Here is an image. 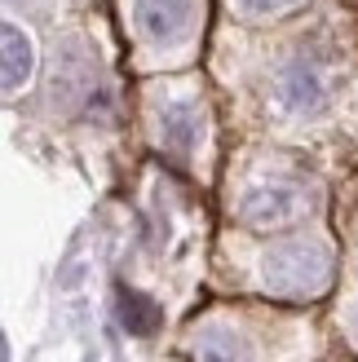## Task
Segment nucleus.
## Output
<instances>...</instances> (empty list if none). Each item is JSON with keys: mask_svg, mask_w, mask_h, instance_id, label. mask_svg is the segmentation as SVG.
<instances>
[{"mask_svg": "<svg viewBox=\"0 0 358 362\" xmlns=\"http://www.w3.org/2000/svg\"><path fill=\"white\" fill-rule=\"evenodd\" d=\"M261 287L283 300H314L332 287V252L318 239H292L261 257Z\"/></svg>", "mask_w": 358, "mask_h": 362, "instance_id": "f257e3e1", "label": "nucleus"}, {"mask_svg": "<svg viewBox=\"0 0 358 362\" xmlns=\"http://www.w3.org/2000/svg\"><path fill=\"white\" fill-rule=\"evenodd\" d=\"M301 216H306V190L288 186V181H270V186L248 190L239 204V221L253 230H279V226L301 221Z\"/></svg>", "mask_w": 358, "mask_h": 362, "instance_id": "f03ea898", "label": "nucleus"}, {"mask_svg": "<svg viewBox=\"0 0 358 362\" xmlns=\"http://www.w3.org/2000/svg\"><path fill=\"white\" fill-rule=\"evenodd\" d=\"M279 102L292 115H314L328 102V76L314 58H292L279 71Z\"/></svg>", "mask_w": 358, "mask_h": 362, "instance_id": "7ed1b4c3", "label": "nucleus"}, {"mask_svg": "<svg viewBox=\"0 0 358 362\" xmlns=\"http://www.w3.org/2000/svg\"><path fill=\"white\" fill-rule=\"evenodd\" d=\"M195 23V0H137V31L151 45H177Z\"/></svg>", "mask_w": 358, "mask_h": 362, "instance_id": "20e7f679", "label": "nucleus"}, {"mask_svg": "<svg viewBox=\"0 0 358 362\" xmlns=\"http://www.w3.org/2000/svg\"><path fill=\"white\" fill-rule=\"evenodd\" d=\"M200 129H204V119H200V106L195 102H173V106H164V115H159V137H164V146L177 151V155L195 151Z\"/></svg>", "mask_w": 358, "mask_h": 362, "instance_id": "39448f33", "label": "nucleus"}, {"mask_svg": "<svg viewBox=\"0 0 358 362\" xmlns=\"http://www.w3.org/2000/svg\"><path fill=\"white\" fill-rule=\"evenodd\" d=\"M0 49H5V71H0V80H5V93H18L27 80H31V66H35V53H31V40L13 23L0 27Z\"/></svg>", "mask_w": 358, "mask_h": 362, "instance_id": "423d86ee", "label": "nucleus"}, {"mask_svg": "<svg viewBox=\"0 0 358 362\" xmlns=\"http://www.w3.org/2000/svg\"><path fill=\"white\" fill-rule=\"evenodd\" d=\"M88 80H93V76H88L84 58H80V53H67V58L53 66V106H62V111L76 106L88 93Z\"/></svg>", "mask_w": 358, "mask_h": 362, "instance_id": "0eeeda50", "label": "nucleus"}, {"mask_svg": "<svg viewBox=\"0 0 358 362\" xmlns=\"http://www.w3.org/2000/svg\"><path fill=\"white\" fill-rule=\"evenodd\" d=\"M120 322L129 327L133 336H151L159 327V305L146 300L142 292H129V287H120Z\"/></svg>", "mask_w": 358, "mask_h": 362, "instance_id": "6e6552de", "label": "nucleus"}, {"mask_svg": "<svg viewBox=\"0 0 358 362\" xmlns=\"http://www.w3.org/2000/svg\"><path fill=\"white\" fill-rule=\"evenodd\" d=\"M195 349H200V362H243V340L235 332L226 327H208L200 332V340H195Z\"/></svg>", "mask_w": 358, "mask_h": 362, "instance_id": "1a4fd4ad", "label": "nucleus"}, {"mask_svg": "<svg viewBox=\"0 0 358 362\" xmlns=\"http://www.w3.org/2000/svg\"><path fill=\"white\" fill-rule=\"evenodd\" d=\"M235 5H239L248 18H275V13H283V9L301 5V0H235Z\"/></svg>", "mask_w": 358, "mask_h": 362, "instance_id": "9d476101", "label": "nucleus"}, {"mask_svg": "<svg viewBox=\"0 0 358 362\" xmlns=\"http://www.w3.org/2000/svg\"><path fill=\"white\" fill-rule=\"evenodd\" d=\"M354 332H358V314H354Z\"/></svg>", "mask_w": 358, "mask_h": 362, "instance_id": "9b49d317", "label": "nucleus"}]
</instances>
